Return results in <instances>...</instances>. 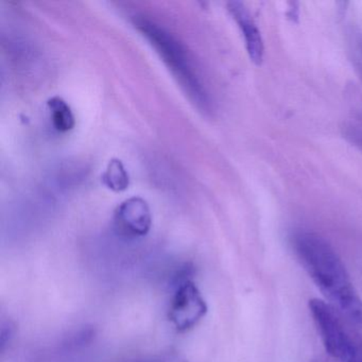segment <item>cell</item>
I'll return each instance as SVG.
<instances>
[{"label": "cell", "instance_id": "3957f363", "mask_svg": "<svg viewBox=\"0 0 362 362\" xmlns=\"http://www.w3.org/2000/svg\"><path fill=\"white\" fill-rule=\"evenodd\" d=\"M309 311L330 357L338 362H362V337L351 322L319 298L309 300Z\"/></svg>", "mask_w": 362, "mask_h": 362}, {"label": "cell", "instance_id": "6da1fadb", "mask_svg": "<svg viewBox=\"0 0 362 362\" xmlns=\"http://www.w3.org/2000/svg\"><path fill=\"white\" fill-rule=\"evenodd\" d=\"M294 253L320 291L349 322L362 327V298L339 254L321 235L298 230L291 238Z\"/></svg>", "mask_w": 362, "mask_h": 362}, {"label": "cell", "instance_id": "8992f818", "mask_svg": "<svg viewBox=\"0 0 362 362\" xmlns=\"http://www.w3.org/2000/svg\"><path fill=\"white\" fill-rule=\"evenodd\" d=\"M113 226L115 234L126 240L147 236L152 226L147 201L141 197H132L120 203L114 213Z\"/></svg>", "mask_w": 362, "mask_h": 362}, {"label": "cell", "instance_id": "30bf717a", "mask_svg": "<svg viewBox=\"0 0 362 362\" xmlns=\"http://www.w3.org/2000/svg\"><path fill=\"white\" fill-rule=\"evenodd\" d=\"M349 50L354 65L362 79V35L358 31H353L349 35Z\"/></svg>", "mask_w": 362, "mask_h": 362}, {"label": "cell", "instance_id": "9c48e42d", "mask_svg": "<svg viewBox=\"0 0 362 362\" xmlns=\"http://www.w3.org/2000/svg\"><path fill=\"white\" fill-rule=\"evenodd\" d=\"M101 182L112 192H124L130 185V175L122 160L113 158L101 175Z\"/></svg>", "mask_w": 362, "mask_h": 362}, {"label": "cell", "instance_id": "ba28073f", "mask_svg": "<svg viewBox=\"0 0 362 362\" xmlns=\"http://www.w3.org/2000/svg\"><path fill=\"white\" fill-rule=\"evenodd\" d=\"M50 118L54 129L59 132L66 133L76 126V118L69 103L59 96L52 97L47 101Z\"/></svg>", "mask_w": 362, "mask_h": 362}, {"label": "cell", "instance_id": "52a82bcc", "mask_svg": "<svg viewBox=\"0 0 362 362\" xmlns=\"http://www.w3.org/2000/svg\"><path fill=\"white\" fill-rule=\"evenodd\" d=\"M228 10L243 33L245 49L252 62L256 65L262 64L264 54V41L249 10L240 1H230Z\"/></svg>", "mask_w": 362, "mask_h": 362}, {"label": "cell", "instance_id": "8fae6325", "mask_svg": "<svg viewBox=\"0 0 362 362\" xmlns=\"http://www.w3.org/2000/svg\"><path fill=\"white\" fill-rule=\"evenodd\" d=\"M13 326L10 322L1 323V332H0V343H1V351L5 349L6 345L13 338Z\"/></svg>", "mask_w": 362, "mask_h": 362}, {"label": "cell", "instance_id": "7c38bea8", "mask_svg": "<svg viewBox=\"0 0 362 362\" xmlns=\"http://www.w3.org/2000/svg\"><path fill=\"white\" fill-rule=\"evenodd\" d=\"M128 362H177L175 357L170 355L150 356V357L139 358Z\"/></svg>", "mask_w": 362, "mask_h": 362}, {"label": "cell", "instance_id": "277c9868", "mask_svg": "<svg viewBox=\"0 0 362 362\" xmlns=\"http://www.w3.org/2000/svg\"><path fill=\"white\" fill-rule=\"evenodd\" d=\"M96 342V329L81 326L61 334L48 346L26 349L13 362H90Z\"/></svg>", "mask_w": 362, "mask_h": 362}, {"label": "cell", "instance_id": "7a4b0ae2", "mask_svg": "<svg viewBox=\"0 0 362 362\" xmlns=\"http://www.w3.org/2000/svg\"><path fill=\"white\" fill-rule=\"evenodd\" d=\"M136 28L156 48L165 64L173 71L182 88L187 93L199 109L211 111V103L209 93L194 66L186 48L169 31L146 18L135 20Z\"/></svg>", "mask_w": 362, "mask_h": 362}, {"label": "cell", "instance_id": "5b68a950", "mask_svg": "<svg viewBox=\"0 0 362 362\" xmlns=\"http://www.w3.org/2000/svg\"><path fill=\"white\" fill-rule=\"evenodd\" d=\"M188 274V273H187ZM187 274L175 279V289L169 306V320L179 332L194 327L206 315L207 305Z\"/></svg>", "mask_w": 362, "mask_h": 362}]
</instances>
